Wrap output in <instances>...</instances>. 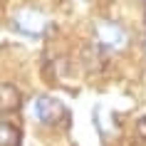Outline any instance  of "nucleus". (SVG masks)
<instances>
[{
	"label": "nucleus",
	"instance_id": "1",
	"mask_svg": "<svg viewBox=\"0 0 146 146\" xmlns=\"http://www.w3.org/2000/svg\"><path fill=\"white\" fill-rule=\"evenodd\" d=\"M30 116L35 121L45 124V126H62V124L69 121V111L67 107L62 104L60 99H54V97H35L30 104Z\"/></svg>",
	"mask_w": 146,
	"mask_h": 146
},
{
	"label": "nucleus",
	"instance_id": "2",
	"mask_svg": "<svg viewBox=\"0 0 146 146\" xmlns=\"http://www.w3.org/2000/svg\"><path fill=\"white\" fill-rule=\"evenodd\" d=\"M94 32H97V42H99L104 50H124L129 45V32L124 30L119 23H111V20H102V23L94 25Z\"/></svg>",
	"mask_w": 146,
	"mask_h": 146
},
{
	"label": "nucleus",
	"instance_id": "3",
	"mask_svg": "<svg viewBox=\"0 0 146 146\" xmlns=\"http://www.w3.org/2000/svg\"><path fill=\"white\" fill-rule=\"evenodd\" d=\"M13 23H15V27L20 32L30 35V37H37V35H42V32L47 30V17L42 15L40 10H35V8L17 10L15 15H13Z\"/></svg>",
	"mask_w": 146,
	"mask_h": 146
},
{
	"label": "nucleus",
	"instance_id": "4",
	"mask_svg": "<svg viewBox=\"0 0 146 146\" xmlns=\"http://www.w3.org/2000/svg\"><path fill=\"white\" fill-rule=\"evenodd\" d=\"M79 60H82V64H84V69L89 72V74H99L102 69H104V64H107V54H104V50H102V45H97V47L94 45H84Z\"/></svg>",
	"mask_w": 146,
	"mask_h": 146
},
{
	"label": "nucleus",
	"instance_id": "5",
	"mask_svg": "<svg viewBox=\"0 0 146 146\" xmlns=\"http://www.w3.org/2000/svg\"><path fill=\"white\" fill-rule=\"evenodd\" d=\"M23 107V92L10 82L0 84V111L3 114H15L17 109Z\"/></svg>",
	"mask_w": 146,
	"mask_h": 146
},
{
	"label": "nucleus",
	"instance_id": "6",
	"mask_svg": "<svg viewBox=\"0 0 146 146\" xmlns=\"http://www.w3.org/2000/svg\"><path fill=\"white\" fill-rule=\"evenodd\" d=\"M23 144V131L13 121H0V146H20Z\"/></svg>",
	"mask_w": 146,
	"mask_h": 146
},
{
	"label": "nucleus",
	"instance_id": "7",
	"mask_svg": "<svg viewBox=\"0 0 146 146\" xmlns=\"http://www.w3.org/2000/svg\"><path fill=\"white\" fill-rule=\"evenodd\" d=\"M136 134H139V139L146 141V116H141V119L136 121Z\"/></svg>",
	"mask_w": 146,
	"mask_h": 146
}]
</instances>
